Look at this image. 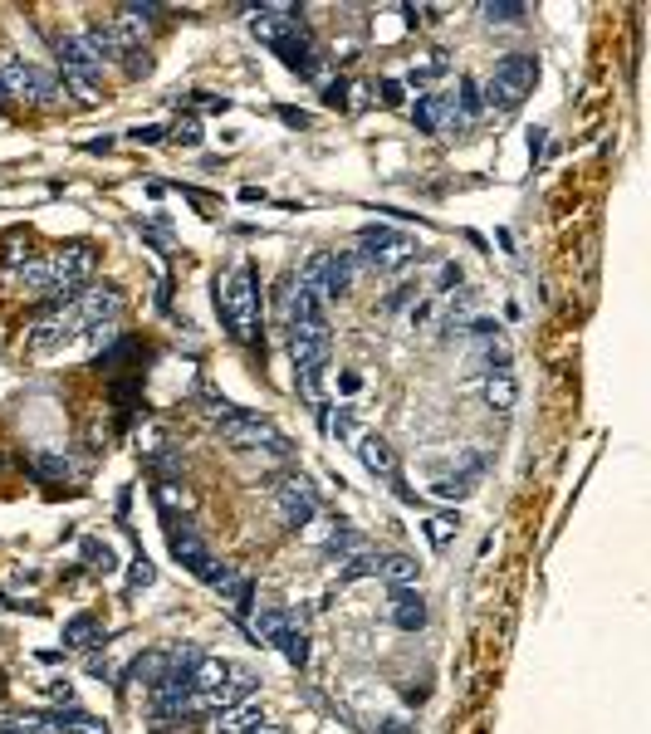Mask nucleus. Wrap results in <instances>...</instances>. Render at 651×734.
Here are the masks:
<instances>
[{"instance_id": "nucleus-48", "label": "nucleus", "mask_w": 651, "mask_h": 734, "mask_svg": "<svg viewBox=\"0 0 651 734\" xmlns=\"http://www.w3.org/2000/svg\"><path fill=\"white\" fill-rule=\"evenodd\" d=\"M0 103H10V93H5V84H0Z\"/></svg>"}, {"instance_id": "nucleus-46", "label": "nucleus", "mask_w": 651, "mask_h": 734, "mask_svg": "<svg viewBox=\"0 0 651 734\" xmlns=\"http://www.w3.org/2000/svg\"><path fill=\"white\" fill-rule=\"evenodd\" d=\"M201 103H206V113H226V108H231V103L216 98V93H201Z\"/></svg>"}, {"instance_id": "nucleus-13", "label": "nucleus", "mask_w": 651, "mask_h": 734, "mask_svg": "<svg viewBox=\"0 0 651 734\" xmlns=\"http://www.w3.org/2000/svg\"><path fill=\"white\" fill-rule=\"evenodd\" d=\"M147 710H152L157 720H186V715H201V705H196V686H191L186 676H167V681L152 686Z\"/></svg>"}, {"instance_id": "nucleus-15", "label": "nucleus", "mask_w": 651, "mask_h": 734, "mask_svg": "<svg viewBox=\"0 0 651 734\" xmlns=\"http://www.w3.org/2000/svg\"><path fill=\"white\" fill-rule=\"evenodd\" d=\"M387 617L397 632H421L426 627V602L417 597V588H392L387 593Z\"/></svg>"}, {"instance_id": "nucleus-30", "label": "nucleus", "mask_w": 651, "mask_h": 734, "mask_svg": "<svg viewBox=\"0 0 651 734\" xmlns=\"http://www.w3.org/2000/svg\"><path fill=\"white\" fill-rule=\"evenodd\" d=\"M480 15H485L490 25H519L529 10H524V5H480Z\"/></svg>"}, {"instance_id": "nucleus-33", "label": "nucleus", "mask_w": 651, "mask_h": 734, "mask_svg": "<svg viewBox=\"0 0 651 734\" xmlns=\"http://www.w3.org/2000/svg\"><path fill=\"white\" fill-rule=\"evenodd\" d=\"M79 549H84V563H89V568H113V549H108V544H98V539H84Z\"/></svg>"}, {"instance_id": "nucleus-4", "label": "nucleus", "mask_w": 651, "mask_h": 734, "mask_svg": "<svg viewBox=\"0 0 651 734\" xmlns=\"http://www.w3.org/2000/svg\"><path fill=\"white\" fill-rule=\"evenodd\" d=\"M353 260L377 270V275H397V270H407L417 260V235L392 230V226H368L358 235V255Z\"/></svg>"}, {"instance_id": "nucleus-32", "label": "nucleus", "mask_w": 651, "mask_h": 734, "mask_svg": "<svg viewBox=\"0 0 651 734\" xmlns=\"http://www.w3.org/2000/svg\"><path fill=\"white\" fill-rule=\"evenodd\" d=\"M461 108H465V118H480V113H485V98H480V84H475V79H461Z\"/></svg>"}, {"instance_id": "nucleus-11", "label": "nucleus", "mask_w": 651, "mask_h": 734, "mask_svg": "<svg viewBox=\"0 0 651 734\" xmlns=\"http://www.w3.org/2000/svg\"><path fill=\"white\" fill-rule=\"evenodd\" d=\"M275 509H279V519H284L289 529H309L314 514H319V490H314V480H304V475H284V480L275 485Z\"/></svg>"}, {"instance_id": "nucleus-31", "label": "nucleus", "mask_w": 651, "mask_h": 734, "mask_svg": "<svg viewBox=\"0 0 651 734\" xmlns=\"http://www.w3.org/2000/svg\"><path fill=\"white\" fill-rule=\"evenodd\" d=\"M328 431H333L338 441H353V436H358V416L348 412V407H338V412H333V421H328Z\"/></svg>"}, {"instance_id": "nucleus-22", "label": "nucleus", "mask_w": 651, "mask_h": 734, "mask_svg": "<svg viewBox=\"0 0 651 734\" xmlns=\"http://www.w3.org/2000/svg\"><path fill=\"white\" fill-rule=\"evenodd\" d=\"M216 593L226 597L235 607V617H250V597H255V578L250 573H226L221 583H216Z\"/></svg>"}, {"instance_id": "nucleus-36", "label": "nucleus", "mask_w": 651, "mask_h": 734, "mask_svg": "<svg viewBox=\"0 0 651 734\" xmlns=\"http://www.w3.org/2000/svg\"><path fill=\"white\" fill-rule=\"evenodd\" d=\"M167 221H147V226H142V235H147V240H152V245H157V250H172V235H167Z\"/></svg>"}, {"instance_id": "nucleus-5", "label": "nucleus", "mask_w": 651, "mask_h": 734, "mask_svg": "<svg viewBox=\"0 0 651 734\" xmlns=\"http://www.w3.org/2000/svg\"><path fill=\"white\" fill-rule=\"evenodd\" d=\"M255 637L279 646L289 666H304L309 661V632H304V612L299 607H265L260 622H255Z\"/></svg>"}, {"instance_id": "nucleus-8", "label": "nucleus", "mask_w": 651, "mask_h": 734, "mask_svg": "<svg viewBox=\"0 0 651 734\" xmlns=\"http://www.w3.org/2000/svg\"><path fill=\"white\" fill-rule=\"evenodd\" d=\"M231 446H240V451H265V456H289L294 446H289V436L279 431L270 416H255L240 407V416L235 421H226V426H216Z\"/></svg>"}, {"instance_id": "nucleus-18", "label": "nucleus", "mask_w": 651, "mask_h": 734, "mask_svg": "<svg viewBox=\"0 0 651 734\" xmlns=\"http://www.w3.org/2000/svg\"><path fill=\"white\" fill-rule=\"evenodd\" d=\"M480 475H485V456H480V451H470V456H461V475L441 480V485H436L431 495H436V500H451V505H456V500H465V495L475 490V480H480Z\"/></svg>"}, {"instance_id": "nucleus-38", "label": "nucleus", "mask_w": 651, "mask_h": 734, "mask_svg": "<svg viewBox=\"0 0 651 734\" xmlns=\"http://www.w3.org/2000/svg\"><path fill=\"white\" fill-rule=\"evenodd\" d=\"M377 93H382V103H392V108H402V98H407V89H402L397 79H382V84H377Z\"/></svg>"}, {"instance_id": "nucleus-43", "label": "nucleus", "mask_w": 651, "mask_h": 734, "mask_svg": "<svg viewBox=\"0 0 651 734\" xmlns=\"http://www.w3.org/2000/svg\"><path fill=\"white\" fill-rule=\"evenodd\" d=\"M431 314H436V304H431V299H426V304H417V309H412V328H426V323H431Z\"/></svg>"}, {"instance_id": "nucleus-39", "label": "nucleus", "mask_w": 651, "mask_h": 734, "mask_svg": "<svg viewBox=\"0 0 651 734\" xmlns=\"http://www.w3.org/2000/svg\"><path fill=\"white\" fill-rule=\"evenodd\" d=\"M338 392H343V397H358V392H363V372H353V367H348V372L338 377Z\"/></svg>"}, {"instance_id": "nucleus-9", "label": "nucleus", "mask_w": 651, "mask_h": 734, "mask_svg": "<svg viewBox=\"0 0 651 734\" xmlns=\"http://www.w3.org/2000/svg\"><path fill=\"white\" fill-rule=\"evenodd\" d=\"M167 534H172V558L182 563L191 578H201V583H211V588H216V583H221V578L231 573V568H226L221 558H211V553H206L201 534H196L191 524H177V519L167 514Z\"/></svg>"}, {"instance_id": "nucleus-14", "label": "nucleus", "mask_w": 651, "mask_h": 734, "mask_svg": "<svg viewBox=\"0 0 651 734\" xmlns=\"http://www.w3.org/2000/svg\"><path fill=\"white\" fill-rule=\"evenodd\" d=\"M74 338H79V323H74L69 309H64V314H45L40 323H30V328H25V348H30V353H49V348L74 343Z\"/></svg>"}, {"instance_id": "nucleus-16", "label": "nucleus", "mask_w": 651, "mask_h": 734, "mask_svg": "<svg viewBox=\"0 0 651 734\" xmlns=\"http://www.w3.org/2000/svg\"><path fill=\"white\" fill-rule=\"evenodd\" d=\"M480 397H485V407L510 412L514 402H519V382H514L510 367H490V372H480Z\"/></svg>"}, {"instance_id": "nucleus-20", "label": "nucleus", "mask_w": 651, "mask_h": 734, "mask_svg": "<svg viewBox=\"0 0 651 734\" xmlns=\"http://www.w3.org/2000/svg\"><path fill=\"white\" fill-rule=\"evenodd\" d=\"M358 460L368 465L377 480H397V456H392V446L382 441V436H358Z\"/></svg>"}, {"instance_id": "nucleus-27", "label": "nucleus", "mask_w": 651, "mask_h": 734, "mask_svg": "<svg viewBox=\"0 0 651 734\" xmlns=\"http://www.w3.org/2000/svg\"><path fill=\"white\" fill-rule=\"evenodd\" d=\"M64 642H69V646H93V642H103V622H98V617H74V622L64 627Z\"/></svg>"}, {"instance_id": "nucleus-42", "label": "nucleus", "mask_w": 651, "mask_h": 734, "mask_svg": "<svg viewBox=\"0 0 651 734\" xmlns=\"http://www.w3.org/2000/svg\"><path fill=\"white\" fill-rule=\"evenodd\" d=\"M49 700H54V705H74V686H69V681L49 686Z\"/></svg>"}, {"instance_id": "nucleus-50", "label": "nucleus", "mask_w": 651, "mask_h": 734, "mask_svg": "<svg viewBox=\"0 0 651 734\" xmlns=\"http://www.w3.org/2000/svg\"><path fill=\"white\" fill-rule=\"evenodd\" d=\"M103 734H108V730H103Z\"/></svg>"}, {"instance_id": "nucleus-23", "label": "nucleus", "mask_w": 651, "mask_h": 734, "mask_svg": "<svg viewBox=\"0 0 651 734\" xmlns=\"http://www.w3.org/2000/svg\"><path fill=\"white\" fill-rule=\"evenodd\" d=\"M260 725V705H250V700H240L231 710H221L216 715V734H245Z\"/></svg>"}, {"instance_id": "nucleus-21", "label": "nucleus", "mask_w": 651, "mask_h": 734, "mask_svg": "<svg viewBox=\"0 0 651 734\" xmlns=\"http://www.w3.org/2000/svg\"><path fill=\"white\" fill-rule=\"evenodd\" d=\"M231 676H235V666L226 661V656H201L196 671H191V686L196 690H221Z\"/></svg>"}, {"instance_id": "nucleus-10", "label": "nucleus", "mask_w": 651, "mask_h": 734, "mask_svg": "<svg viewBox=\"0 0 651 734\" xmlns=\"http://www.w3.org/2000/svg\"><path fill=\"white\" fill-rule=\"evenodd\" d=\"M69 314L79 323V333H93V328H113L118 314H123V289L113 284H84L69 304Z\"/></svg>"}, {"instance_id": "nucleus-17", "label": "nucleus", "mask_w": 651, "mask_h": 734, "mask_svg": "<svg viewBox=\"0 0 651 734\" xmlns=\"http://www.w3.org/2000/svg\"><path fill=\"white\" fill-rule=\"evenodd\" d=\"M372 573H377V578L387 583V593H392V588H417V578H421V563H417V558H412V553H382Z\"/></svg>"}, {"instance_id": "nucleus-24", "label": "nucleus", "mask_w": 651, "mask_h": 734, "mask_svg": "<svg viewBox=\"0 0 651 734\" xmlns=\"http://www.w3.org/2000/svg\"><path fill=\"white\" fill-rule=\"evenodd\" d=\"M446 74V49H431V54H421L417 64L407 69V84L412 89H426V84H436Z\"/></svg>"}, {"instance_id": "nucleus-3", "label": "nucleus", "mask_w": 651, "mask_h": 734, "mask_svg": "<svg viewBox=\"0 0 651 734\" xmlns=\"http://www.w3.org/2000/svg\"><path fill=\"white\" fill-rule=\"evenodd\" d=\"M539 84V59L534 54H505L500 64H495V74H490V84H485V113L495 108V113H510L519 108L529 93Z\"/></svg>"}, {"instance_id": "nucleus-28", "label": "nucleus", "mask_w": 651, "mask_h": 734, "mask_svg": "<svg viewBox=\"0 0 651 734\" xmlns=\"http://www.w3.org/2000/svg\"><path fill=\"white\" fill-rule=\"evenodd\" d=\"M25 255H30V240L15 230V235H5V250H0V275H15L20 265H25Z\"/></svg>"}, {"instance_id": "nucleus-19", "label": "nucleus", "mask_w": 651, "mask_h": 734, "mask_svg": "<svg viewBox=\"0 0 651 734\" xmlns=\"http://www.w3.org/2000/svg\"><path fill=\"white\" fill-rule=\"evenodd\" d=\"M412 123H417L421 133H436V128L456 123V108H451V98H441V93H421L417 103H412Z\"/></svg>"}, {"instance_id": "nucleus-40", "label": "nucleus", "mask_w": 651, "mask_h": 734, "mask_svg": "<svg viewBox=\"0 0 651 734\" xmlns=\"http://www.w3.org/2000/svg\"><path fill=\"white\" fill-rule=\"evenodd\" d=\"M461 265H446V270H441V279H436V289H441V294H446V289H461Z\"/></svg>"}, {"instance_id": "nucleus-6", "label": "nucleus", "mask_w": 651, "mask_h": 734, "mask_svg": "<svg viewBox=\"0 0 651 734\" xmlns=\"http://www.w3.org/2000/svg\"><path fill=\"white\" fill-rule=\"evenodd\" d=\"M0 84L10 93V103H15V98H25V103H59V79H54V69H40V64H30V59H20V54H5V59H0Z\"/></svg>"}, {"instance_id": "nucleus-41", "label": "nucleus", "mask_w": 651, "mask_h": 734, "mask_svg": "<svg viewBox=\"0 0 651 734\" xmlns=\"http://www.w3.org/2000/svg\"><path fill=\"white\" fill-rule=\"evenodd\" d=\"M407 299H412V284H402L397 294H387V304H382V309H387V314H397V309H402Z\"/></svg>"}, {"instance_id": "nucleus-37", "label": "nucleus", "mask_w": 651, "mask_h": 734, "mask_svg": "<svg viewBox=\"0 0 651 734\" xmlns=\"http://www.w3.org/2000/svg\"><path fill=\"white\" fill-rule=\"evenodd\" d=\"M172 138H177V142H191V147H196V142H201V123H196V118H182V123L172 128Z\"/></svg>"}, {"instance_id": "nucleus-7", "label": "nucleus", "mask_w": 651, "mask_h": 734, "mask_svg": "<svg viewBox=\"0 0 651 734\" xmlns=\"http://www.w3.org/2000/svg\"><path fill=\"white\" fill-rule=\"evenodd\" d=\"M353 270H358V260L353 255H333V250H319V255H309V265L299 270V284L304 289H314L324 304H338L348 289H353Z\"/></svg>"}, {"instance_id": "nucleus-35", "label": "nucleus", "mask_w": 651, "mask_h": 734, "mask_svg": "<svg viewBox=\"0 0 651 734\" xmlns=\"http://www.w3.org/2000/svg\"><path fill=\"white\" fill-rule=\"evenodd\" d=\"M152 578H157V573H152V563H147V558H138V563L128 568V588H152Z\"/></svg>"}, {"instance_id": "nucleus-1", "label": "nucleus", "mask_w": 651, "mask_h": 734, "mask_svg": "<svg viewBox=\"0 0 651 734\" xmlns=\"http://www.w3.org/2000/svg\"><path fill=\"white\" fill-rule=\"evenodd\" d=\"M49 49H54V64H59L54 69L59 84L74 98H84V103H98V93H103V59L89 49V40L79 30H54Z\"/></svg>"}, {"instance_id": "nucleus-45", "label": "nucleus", "mask_w": 651, "mask_h": 734, "mask_svg": "<svg viewBox=\"0 0 651 734\" xmlns=\"http://www.w3.org/2000/svg\"><path fill=\"white\" fill-rule=\"evenodd\" d=\"M279 118H284V123H289V128H309V113H299V108H284V113H279Z\"/></svg>"}, {"instance_id": "nucleus-12", "label": "nucleus", "mask_w": 651, "mask_h": 734, "mask_svg": "<svg viewBox=\"0 0 651 734\" xmlns=\"http://www.w3.org/2000/svg\"><path fill=\"white\" fill-rule=\"evenodd\" d=\"M289 358H294V372H324L328 323H289Z\"/></svg>"}, {"instance_id": "nucleus-47", "label": "nucleus", "mask_w": 651, "mask_h": 734, "mask_svg": "<svg viewBox=\"0 0 651 734\" xmlns=\"http://www.w3.org/2000/svg\"><path fill=\"white\" fill-rule=\"evenodd\" d=\"M245 734H284V730H275V725H255V730H245Z\"/></svg>"}, {"instance_id": "nucleus-49", "label": "nucleus", "mask_w": 651, "mask_h": 734, "mask_svg": "<svg viewBox=\"0 0 651 734\" xmlns=\"http://www.w3.org/2000/svg\"><path fill=\"white\" fill-rule=\"evenodd\" d=\"M0 465H5V456H0Z\"/></svg>"}, {"instance_id": "nucleus-34", "label": "nucleus", "mask_w": 651, "mask_h": 734, "mask_svg": "<svg viewBox=\"0 0 651 734\" xmlns=\"http://www.w3.org/2000/svg\"><path fill=\"white\" fill-rule=\"evenodd\" d=\"M465 333H470V338H500V323L480 314V319H465Z\"/></svg>"}, {"instance_id": "nucleus-29", "label": "nucleus", "mask_w": 651, "mask_h": 734, "mask_svg": "<svg viewBox=\"0 0 651 734\" xmlns=\"http://www.w3.org/2000/svg\"><path fill=\"white\" fill-rule=\"evenodd\" d=\"M451 534H456V514H431V519H426V539H431V549H446Z\"/></svg>"}, {"instance_id": "nucleus-26", "label": "nucleus", "mask_w": 651, "mask_h": 734, "mask_svg": "<svg viewBox=\"0 0 651 734\" xmlns=\"http://www.w3.org/2000/svg\"><path fill=\"white\" fill-rule=\"evenodd\" d=\"M201 412L211 416V426H226V421H235V416H240V407H235V402H226L216 387H201Z\"/></svg>"}, {"instance_id": "nucleus-44", "label": "nucleus", "mask_w": 651, "mask_h": 734, "mask_svg": "<svg viewBox=\"0 0 651 734\" xmlns=\"http://www.w3.org/2000/svg\"><path fill=\"white\" fill-rule=\"evenodd\" d=\"M167 128H133V142H162Z\"/></svg>"}, {"instance_id": "nucleus-25", "label": "nucleus", "mask_w": 651, "mask_h": 734, "mask_svg": "<svg viewBox=\"0 0 651 734\" xmlns=\"http://www.w3.org/2000/svg\"><path fill=\"white\" fill-rule=\"evenodd\" d=\"M372 568H377V553H372V549L348 553V558H338V583H363Z\"/></svg>"}, {"instance_id": "nucleus-2", "label": "nucleus", "mask_w": 651, "mask_h": 734, "mask_svg": "<svg viewBox=\"0 0 651 734\" xmlns=\"http://www.w3.org/2000/svg\"><path fill=\"white\" fill-rule=\"evenodd\" d=\"M216 309H221V323L235 333V343H255V333H260V279L250 265H235L231 279H221Z\"/></svg>"}]
</instances>
